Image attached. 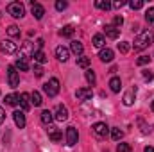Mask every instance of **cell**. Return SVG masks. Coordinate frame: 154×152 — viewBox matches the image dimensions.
<instances>
[{"label":"cell","mask_w":154,"mask_h":152,"mask_svg":"<svg viewBox=\"0 0 154 152\" xmlns=\"http://www.w3.org/2000/svg\"><path fill=\"white\" fill-rule=\"evenodd\" d=\"M66 7H68L66 2H63V0H57V2H56V9H57V11H65Z\"/></svg>","instance_id":"38"},{"label":"cell","mask_w":154,"mask_h":152,"mask_svg":"<svg viewBox=\"0 0 154 152\" xmlns=\"http://www.w3.org/2000/svg\"><path fill=\"white\" fill-rule=\"evenodd\" d=\"M34 75L36 77H43V68H41V66H34Z\"/></svg>","instance_id":"41"},{"label":"cell","mask_w":154,"mask_h":152,"mask_svg":"<svg viewBox=\"0 0 154 152\" xmlns=\"http://www.w3.org/2000/svg\"><path fill=\"white\" fill-rule=\"evenodd\" d=\"M84 77H86V81H88L91 86H95L97 77H95V72H93V70H90V68H88V70H86V74H84Z\"/></svg>","instance_id":"26"},{"label":"cell","mask_w":154,"mask_h":152,"mask_svg":"<svg viewBox=\"0 0 154 152\" xmlns=\"http://www.w3.org/2000/svg\"><path fill=\"white\" fill-rule=\"evenodd\" d=\"M142 74H143V77H145V79H147V81H152L154 74H152V72H151V70H143V72H142Z\"/></svg>","instance_id":"40"},{"label":"cell","mask_w":154,"mask_h":152,"mask_svg":"<svg viewBox=\"0 0 154 152\" xmlns=\"http://www.w3.org/2000/svg\"><path fill=\"white\" fill-rule=\"evenodd\" d=\"M32 56H34V47H32L31 41H25L22 45V48H20V57L22 59H27V57H32Z\"/></svg>","instance_id":"5"},{"label":"cell","mask_w":154,"mask_h":152,"mask_svg":"<svg viewBox=\"0 0 154 152\" xmlns=\"http://www.w3.org/2000/svg\"><path fill=\"white\" fill-rule=\"evenodd\" d=\"M14 68H16V70H22V72H27L31 66H29V61H27V59H22V57H18V59H16V65H14Z\"/></svg>","instance_id":"21"},{"label":"cell","mask_w":154,"mask_h":152,"mask_svg":"<svg viewBox=\"0 0 154 152\" xmlns=\"http://www.w3.org/2000/svg\"><path fill=\"white\" fill-rule=\"evenodd\" d=\"M7 13H9L13 18H22V16L25 14V7H23V4H20V2H11V4L7 5Z\"/></svg>","instance_id":"2"},{"label":"cell","mask_w":154,"mask_h":152,"mask_svg":"<svg viewBox=\"0 0 154 152\" xmlns=\"http://www.w3.org/2000/svg\"><path fill=\"white\" fill-rule=\"evenodd\" d=\"M99 57H100V61H102V63H111V61H113V57H115V54H113V50H111V48H102V50H100V54H99Z\"/></svg>","instance_id":"14"},{"label":"cell","mask_w":154,"mask_h":152,"mask_svg":"<svg viewBox=\"0 0 154 152\" xmlns=\"http://www.w3.org/2000/svg\"><path fill=\"white\" fill-rule=\"evenodd\" d=\"M43 90H45V93H47L48 97H56V95L59 93V81H57L56 77H54V79H50L48 82H45Z\"/></svg>","instance_id":"3"},{"label":"cell","mask_w":154,"mask_h":152,"mask_svg":"<svg viewBox=\"0 0 154 152\" xmlns=\"http://www.w3.org/2000/svg\"><path fill=\"white\" fill-rule=\"evenodd\" d=\"M56 57L65 63V61H68V57H70V50H68L66 47H57V48H56Z\"/></svg>","instance_id":"13"},{"label":"cell","mask_w":154,"mask_h":152,"mask_svg":"<svg viewBox=\"0 0 154 152\" xmlns=\"http://www.w3.org/2000/svg\"><path fill=\"white\" fill-rule=\"evenodd\" d=\"M152 32L151 31H142L136 38H134V48L136 50H143V48H147L149 45H151V41H152Z\"/></svg>","instance_id":"1"},{"label":"cell","mask_w":154,"mask_h":152,"mask_svg":"<svg viewBox=\"0 0 154 152\" xmlns=\"http://www.w3.org/2000/svg\"><path fill=\"white\" fill-rule=\"evenodd\" d=\"M32 57H34V61H36V63H47V56H45V52H43V50H36Z\"/></svg>","instance_id":"27"},{"label":"cell","mask_w":154,"mask_h":152,"mask_svg":"<svg viewBox=\"0 0 154 152\" xmlns=\"http://www.w3.org/2000/svg\"><path fill=\"white\" fill-rule=\"evenodd\" d=\"M75 97L79 100H88V99H91L93 97V91L90 90V88H79L75 91Z\"/></svg>","instance_id":"12"},{"label":"cell","mask_w":154,"mask_h":152,"mask_svg":"<svg viewBox=\"0 0 154 152\" xmlns=\"http://www.w3.org/2000/svg\"><path fill=\"white\" fill-rule=\"evenodd\" d=\"M149 61H151V57H149V56H140V57L136 59V65H138V66H143V65H147Z\"/></svg>","instance_id":"34"},{"label":"cell","mask_w":154,"mask_h":152,"mask_svg":"<svg viewBox=\"0 0 154 152\" xmlns=\"http://www.w3.org/2000/svg\"><path fill=\"white\" fill-rule=\"evenodd\" d=\"M54 118H56L57 122H65V120L68 118V109H66L63 104H59V106L56 108V111H54Z\"/></svg>","instance_id":"8"},{"label":"cell","mask_w":154,"mask_h":152,"mask_svg":"<svg viewBox=\"0 0 154 152\" xmlns=\"http://www.w3.org/2000/svg\"><path fill=\"white\" fill-rule=\"evenodd\" d=\"M59 34H61L63 38H72V36H74V27L66 25V27H63V29L59 31Z\"/></svg>","instance_id":"25"},{"label":"cell","mask_w":154,"mask_h":152,"mask_svg":"<svg viewBox=\"0 0 154 152\" xmlns=\"http://www.w3.org/2000/svg\"><path fill=\"white\" fill-rule=\"evenodd\" d=\"M134 99H136V90H129L124 95V106H133L134 104Z\"/></svg>","instance_id":"16"},{"label":"cell","mask_w":154,"mask_h":152,"mask_svg":"<svg viewBox=\"0 0 154 152\" xmlns=\"http://www.w3.org/2000/svg\"><path fill=\"white\" fill-rule=\"evenodd\" d=\"M13 120H14L16 127H20V129L25 127V114H23V111H14L13 113Z\"/></svg>","instance_id":"15"},{"label":"cell","mask_w":154,"mask_h":152,"mask_svg":"<svg viewBox=\"0 0 154 152\" xmlns=\"http://www.w3.org/2000/svg\"><path fill=\"white\" fill-rule=\"evenodd\" d=\"M39 118H41V122H43L45 125H50V122L54 120V113H52V111H48V109H45V111H41Z\"/></svg>","instance_id":"20"},{"label":"cell","mask_w":154,"mask_h":152,"mask_svg":"<svg viewBox=\"0 0 154 152\" xmlns=\"http://www.w3.org/2000/svg\"><path fill=\"white\" fill-rule=\"evenodd\" d=\"M70 50H72L75 56H79V57H81V56H82V50H84V47H82V43H81V41L74 39V41L70 43Z\"/></svg>","instance_id":"18"},{"label":"cell","mask_w":154,"mask_h":152,"mask_svg":"<svg viewBox=\"0 0 154 152\" xmlns=\"http://www.w3.org/2000/svg\"><path fill=\"white\" fill-rule=\"evenodd\" d=\"M104 32H106L108 38L116 39L118 38V34H120V29H116V27H113V25H106V27H104Z\"/></svg>","instance_id":"19"},{"label":"cell","mask_w":154,"mask_h":152,"mask_svg":"<svg viewBox=\"0 0 154 152\" xmlns=\"http://www.w3.org/2000/svg\"><path fill=\"white\" fill-rule=\"evenodd\" d=\"M5 104L7 106H16L18 104V97L16 95H7L5 97Z\"/></svg>","instance_id":"33"},{"label":"cell","mask_w":154,"mask_h":152,"mask_svg":"<svg viewBox=\"0 0 154 152\" xmlns=\"http://www.w3.org/2000/svg\"><path fill=\"white\" fill-rule=\"evenodd\" d=\"M122 23H124V18H122V16H115V20H113V27L120 29V27H122Z\"/></svg>","instance_id":"39"},{"label":"cell","mask_w":154,"mask_h":152,"mask_svg":"<svg viewBox=\"0 0 154 152\" xmlns=\"http://www.w3.org/2000/svg\"><path fill=\"white\" fill-rule=\"evenodd\" d=\"M36 43H38V47H39V48H41V47H43V45H45V41H43V39H41V38H39L38 41H36Z\"/></svg>","instance_id":"44"},{"label":"cell","mask_w":154,"mask_h":152,"mask_svg":"<svg viewBox=\"0 0 154 152\" xmlns=\"http://www.w3.org/2000/svg\"><path fill=\"white\" fill-rule=\"evenodd\" d=\"M143 152H154V147H145V149H143Z\"/></svg>","instance_id":"45"},{"label":"cell","mask_w":154,"mask_h":152,"mask_svg":"<svg viewBox=\"0 0 154 152\" xmlns=\"http://www.w3.org/2000/svg\"><path fill=\"white\" fill-rule=\"evenodd\" d=\"M77 66H81V68H88V66H90V57L81 56V57L77 59Z\"/></svg>","instance_id":"30"},{"label":"cell","mask_w":154,"mask_h":152,"mask_svg":"<svg viewBox=\"0 0 154 152\" xmlns=\"http://www.w3.org/2000/svg\"><path fill=\"white\" fill-rule=\"evenodd\" d=\"M31 13H32V16L36 18V20H41L43 18V14H45V7L41 5V4H38V2H31Z\"/></svg>","instance_id":"7"},{"label":"cell","mask_w":154,"mask_h":152,"mask_svg":"<svg viewBox=\"0 0 154 152\" xmlns=\"http://www.w3.org/2000/svg\"><path fill=\"white\" fill-rule=\"evenodd\" d=\"M95 7H99V9H104V11H109V9L113 7V4H109L108 0H97V2H95Z\"/></svg>","instance_id":"24"},{"label":"cell","mask_w":154,"mask_h":152,"mask_svg":"<svg viewBox=\"0 0 154 152\" xmlns=\"http://www.w3.org/2000/svg\"><path fill=\"white\" fill-rule=\"evenodd\" d=\"M111 138H113L115 141H120V140L124 138V131H120L118 127H115V129H111Z\"/></svg>","instance_id":"28"},{"label":"cell","mask_w":154,"mask_h":152,"mask_svg":"<svg viewBox=\"0 0 154 152\" xmlns=\"http://www.w3.org/2000/svg\"><path fill=\"white\" fill-rule=\"evenodd\" d=\"M104 45H106V38H104L102 34H95V36H93V47L102 48Z\"/></svg>","instance_id":"23"},{"label":"cell","mask_w":154,"mask_h":152,"mask_svg":"<svg viewBox=\"0 0 154 152\" xmlns=\"http://www.w3.org/2000/svg\"><path fill=\"white\" fill-rule=\"evenodd\" d=\"M31 99H32V104H34V106H41V104H43V99H41L39 91H34V93L31 95Z\"/></svg>","instance_id":"31"},{"label":"cell","mask_w":154,"mask_h":152,"mask_svg":"<svg viewBox=\"0 0 154 152\" xmlns=\"http://www.w3.org/2000/svg\"><path fill=\"white\" fill-rule=\"evenodd\" d=\"M18 104H20V108H22L23 111H29V109H31V95H29V93H22V95L18 97Z\"/></svg>","instance_id":"11"},{"label":"cell","mask_w":154,"mask_h":152,"mask_svg":"<svg viewBox=\"0 0 154 152\" xmlns=\"http://www.w3.org/2000/svg\"><path fill=\"white\" fill-rule=\"evenodd\" d=\"M124 4H125L124 0H118V2H115V4H113V7H116V9H120V7H122Z\"/></svg>","instance_id":"43"},{"label":"cell","mask_w":154,"mask_h":152,"mask_svg":"<svg viewBox=\"0 0 154 152\" xmlns=\"http://www.w3.org/2000/svg\"><path fill=\"white\" fill-rule=\"evenodd\" d=\"M151 108H152V111H154V100H152V106H151Z\"/></svg>","instance_id":"46"},{"label":"cell","mask_w":154,"mask_h":152,"mask_svg":"<svg viewBox=\"0 0 154 152\" xmlns=\"http://www.w3.org/2000/svg\"><path fill=\"white\" fill-rule=\"evenodd\" d=\"M7 34H9L11 38H16V36H20V29H18L16 25H9V27H7Z\"/></svg>","instance_id":"29"},{"label":"cell","mask_w":154,"mask_h":152,"mask_svg":"<svg viewBox=\"0 0 154 152\" xmlns=\"http://www.w3.org/2000/svg\"><path fill=\"white\" fill-rule=\"evenodd\" d=\"M116 152H131V147H129V143H118V147H116Z\"/></svg>","instance_id":"37"},{"label":"cell","mask_w":154,"mask_h":152,"mask_svg":"<svg viewBox=\"0 0 154 152\" xmlns=\"http://www.w3.org/2000/svg\"><path fill=\"white\" fill-rule=\"evenodd\" d=\"M0 48H2V52H5V54H14V52L18 50L16 43H13L11 39H5V41H2V43H0Z\"/></svg>","instance_id":"9"},{"label":"cell","mask_w":154,"mask_h":152,"mask_svg":"<svg viewBox=\"0 0 154 152\" xmlns=\"http://www.w3.org/2000/svg\"><path fill=\"white\" fill-rule=\"evenodd\" d=\"M7 82H9L11 88H16L20 84V75H18V72H16L14 66H9L7 68Z\"/></svg>","instance_id":"4"},{"label":"cell","mask_w":154,"mask_h":152,"mask_svg":"<svg viewBox=\"0 0 154 152\" xmlns=\"http://www.w3.org/2000/svg\"><path fill=\"white\" fill-rule=\"evenodd\" d=\"M47 131H48V136H50V140H52V141H56V143H57V141H61V132L57 131V127L48 125V129H47Z\"/></svg>","instance_id":"17"},{"label":"cell","mask_w":154,"mask_h":152,"mask_svg":"<svg viewBox=\"0 0 154 152\" xmlns=\"http://www.w3.org/2000/svg\"><path fill=\"white\" fill-rule=\"evenodd\" d=\"M91 129H93V132H95V134H97L99 138L106 136V134H108V131H109V127H108V125H106L104 122H97V123H95V125H93Z\"/></svg>","instance_id":"10"},{"label":"cell","mask_w":154,"mask_h":152,"mask_svg":"<svg viewBox=\"0 0 154 152\" xmlns=\"http://www.w3.org/2000/svg\"><path fill=\"white\" fill-rule=\"evenodd\" d=\"M77 140H79V132H77L75 127H68L66 129V145H70V147H74L77 143Z\"/></svg>","instance_id":"6"},{"label":"cell","mask_w":154,"mask_h":152,"mask_svg":"<svg viewBox=\"0 0 154 152\" xmlns=\"http://www.w3.org/2000/svg\"><path fill=\"white\" fill-rule=\"evenodd\" d=\"M145 20H147L149 23H154V7L147 9V13H145Z\"/></svg>","instance_id":"35"},{"label":"cell","mask_w":154,"mask_h":152,"mask_svg":"<svg viewBox=\"0 0 154 152\" xmlns=\"http://www.w3.org/2000/svg\"><path fill=\"white\" fill-rule=\"evenodd\" d=\"M129 5H131V9L136 11V9H142L143 7V2L142 0H133V2H129Z\"/></svg>","instance_id":"36"},{"label":"cell","mask_w":154,"mask_h":152,"mask_svg":"<svg viewBox=\"0 0 154 152\" xmlns=\"http://www.w3.org/2000/svg\"><path fill=\"white\" fill-rule=\"evenodd\" d=\"M4 120H5V111H4V108H0V125L4 123Z\"/></svg>","instance_id":"42"},{"label":"cell","mask_w":154,"mask_h":152,"mask_svg":"<svg viewBox=\"0 0 154 152\" xmlns=\"http://www.w3.org/2000/svg\"><path fill=\"white\" fill-rule=\"evenodd\" d=\"M129 48H131L129 41H120V43H118V50H120L122 54H127V52H129Z\"/></svg>","instance_id":"32"},{"label":"cell","mask_w":154,"mask_h":152,"mask_svg":"<svg viewBox=\"0 0 154 152\" xmlns=\"http://www.w3.org/2000/svg\"><path fill=\"white\" fill-rule=\"evenodd\" d=\"M109 88H111L113 93H118L120 88H122V81H120L118 77H111V81H109Z\"/></svg>","instance_id":"22"}]
</instances>
